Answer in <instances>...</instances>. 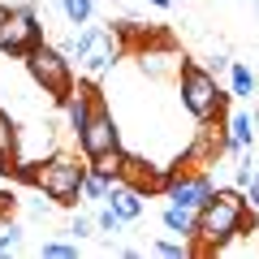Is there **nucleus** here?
<instances>
[{"mask_svg": "<svg viewBox=\"0 0 259 259\" xmlns=\"http://www.w3.org/2000/svg\"><path fill=\"white\" fill-rule=\"evenodd\" d=\"M5 18H9V5H0V26H5Z\"/></svg>", "mask_w": 259, "mask_h": 259, "instance_id": "27", "label": "nucleus"}, {"mask_svg": "<svg viewBox=\"0 0 259 259\" xmlns=\"http://www.w3.org/2000/svg\"><path fill=\"white\" fill-rule=\"evenodd\" d=\"M255 108H238L229 121H225V130H229V147L225 151H233V156H246L250 147H255Z\"/></svg>", "mask_w": 259, "mask_h": 259, "instance_id": "9", "label": "nucleus"}, {"mask_svg": "<svg viewBox=\"0 0 259 259\" xmlns=\"http://www.w3.org/2000/svg\"><path fill=\"white\" fill-rule=\"evenodd\" d=\"M255 74H250V65H242V61H233L229 65V95H238V100H250L255 95Z\"/></svg>", "mask_w": 259, "mask_h": 259, "instance_id": "14", "label": "nucleus"}, {"mask_svg": "<svg viewBox=\"0 0 259 259\" xmlns=\"http://www.w3.org/2000/svg\"><path fill=\"white\" fill-rule=\"evenodd\" d=\"M255 5H259V0H255Z\"/></svg>", "mask_w": 259, "mask_h": 259, "instance_id": "28", "label": "nucleus"}, {"mask_svg": "<svg viewBox=\"0 0 259 259\" xmlns=\"http://www.w3.org/2000/svg\"><path fill=\"white\" fill-rule=\"evenodd\" d=\"M177 95H182V108L194 121L225 117V91H221V82H216V74L207 65L182 61V69H177Z\"/></svg>", "mask_w": 259, "mask_h": 259, "instance_id": "4", "label": "nucleus"}, {"mask_svg": "<svg viewBox=\"0 0 259 259\" xmlns=\"http://www.w3.org/2000/svg\"><path fill=\"white\" fill-rule=\"evenodd\" d=\"M61 13L69 26H87L95 18V0H61Z\"/></svg>", "mask_w": 259, "mask_h": 259, "instance_id": "16", "label": "nucleus"}, {"mask_svg": "<svg viewBox=\"0 0 259 259\" xmlns=\"http://www.w3.org/2000/svg\"><path fill=\"white\" fill-rule=\"evenodd\" d=\"M112 186H117V182H108V177H100V173H91V168H87V177H82V199H91V203H104Z\"/></svg>", "mask_w": 259, "mask_h": 259, "instance_id": "17", "label": "nucleus"}, {"mask_svg": "<svg viewBox=\"0 0 259 259\" xmlns=\"http://www.w3.org/2000/svg\"><path fill=\"white\" fill-rule=\"evenodd\" d=\"M147 5H156V9H168V5H173V0H147Z\"/></svg>", "mask_w": 259, "mask_h": 259, "instance_id": "26", "label": "nucleus"}, {"mask_svg": "<svg viewBox=\"0 0 259 259\" xmlns=\"http://www.w3.org/2000/svg\"><path fill=\"white\" fill-rule=\"evenodd\" d=\"M212 194H216V186H212V177H207V173L186 168V164H173V177H168V186H164V199H168V203H182V207H194V212H199Z\"/></svg>", "mask_w": 259, "mask_h": 259, "instance_id": "8", "label": "nucleus"}, {"mask_svg": "<svg viewBox=\"0 0 259 259\" xmlns=\"http://www.w3.org/2000/svg\"><path fill=\"white\" fill-rule=\"evenodd\" d=\"M160 221H164V229H168V233H182V238H194V233H199V212H194V207L164 203Z\"/></svg>", "mask_w": 259, "mask_h": 259, "instance_id": "12", "label": "nucleus"}, {"mask_svg": "<svg viewBox=\"0 0 259 259\" xmlns=\"http://www.w3.org/2000/svg\"><path fill=\"white\" fill-rule=\"evenodd\" d=\"M229 65H233L229 56H212V61H207V69H212V74L221 78V74H229Z\"/></svg>", "mask_w": 259, "mask_h": 259, "instance_id": "24", "label": "nucleus"}, {"mask_svg": "<svg viewBox=\"0 0 259 259\" xmlns=\"http://www.w3.org/2000/svg\"><path fill=\"white\" fill-rule=\"evenodd\" d=\"M242 233H255V207L246 203V190L242 186H225L199 207V250H221L225 242L242 238Z\"/></svg>", "mask_w": 259, "mask_h": 259, "instance_id": "1", "label": "nucleus"}, {"mask_svg": "<svg viewBox=\"0 0 259 259\" xmlns=\"http://www.w3.org/2000/svg\"><path fill=\"white\" fill-rule=\"evenodd\" d=\"M26 74L35 78V87L44 95H52L56 104H65L74 95V56L65 48H52V44H39L35 52L26 56Z\"/></svg>", "mask_w": 259, "mask_h": 259, "instance_id": "5", "label": "nucleus"}, {"mask_svg": "<svg viewBox=\"0 0 259 259\" xmlns=\"http://www.w3.org/2000/svg\"><path fill=\"white\" fill-rule=\"evenodd\" d=\"M108 203L117 207V212L125 216V225H130V221H139V216H143V190H139V186H130V182H117L108 190Z\"/></svg>", "mask_w": 259, "mask_h": 259, "instance_id": "11", "label": "nucleus"}, {"mask_svg": "<svg viewBox=\"0 0 259 259\" xmlns=\"http://www.w3.org/2000/svg\"><path fill=\"white\" fill-rule=\"evenodd\" d=\"M156 255H164V259H182V255H190V246H186V242H156Z\"/></svg>", "mask_w": 259, "mask_h": 259, "instance_id": "22", "label": "nucleus"}, {"mask_svg": "<svg viewBox=\"0 0 259 259\" xmlns=\"http://www.w3.org/2000/svg\"><path fill=\"white\" fill-rule=\"evenodd\" d=\"M0 212H13V194L9 190H0Z\"/></svg>", "mask_w": 259, "mask_h": 259, "instance_id": "25", "label": "nucleus"}, {"mask_svg": "<svg viewBox=\"0 0 259 259\" xmlns=\"http://www.w3.org/2000/svg\"><path fill=\"white\" fill-rule=\"evenodd\" d=\"M95 225H100V233H121V229H125V216H121L117 207L104 199V207H100V216H95Z\"/></svg>", "mask_w": 259, "mask_h": 259, "instance_id": "20", "label": "nucleus"}, {"mask_svg": "<svg viewBox=\"0 0 259 259\" xmlns=\"http://www.w3.org/2000/svg\"><path fill=\"white\" fill-rule=\"evenodd\" d=\"M61 48L69 56H78L82 74L100 78V74H108L112 65L121 61V52H125V26H112V22L108 26H87V30H78V35H69Z\"/></svg>", "mask_w": 259, "mask_h": 259, "instance_id": "3", "label": "nucleus"}, {"mask_svg": "<svg viewBox=\"0 0 259 259\" xmlns=\"http://www.w3.org/2000/svg\"><path fill=\"white\" fill-rule=\"evenodd\" d=\"M39 255L44 259H78V238L65 242V238H48L44 246H39Z\"/></svg>", "mask_w": 259, "mask_h": 259, "instance_id": "18", "label": "nucleus"}, {"mask_svg": "<svg viewBox=\"0 0 259 259\" xmlns=\"http://www.w3.org/2000/svg\"><path fill=\"white\" fill-rule=\"evenodd\" d=\"M121 164H125V151H121V147H112V151H104V156L87 160V168L100 173V177H108V182H121Z\"/></svg>", "mask_w": 259, "mask_h": 259, "instance_id": "13", "label": "nucleus"}, {"mask_svg": "<svg viewBox=\"0 0 259 259\" xmlns=\"http://www.w3.org/2000/svg\"><path fill=\"white\" fill-rule=\"evenodd\" d=\"M95 104H100V95H95L91 87H74V95L65 100V121H69V130H74V139H78V130L91 121Z\"/></svg>", "mask_w": 259, "mask_h": 259, "instance_id": "10", "label": "nucleus"}, {"mask_svg": "<svg viewBox=\"0 0 259 259\" xmlns=\"http://www.w3.org/2000/svg\"><path fill=\"white\" fill-rule=\"evenodd\" d=\"M246 203H250V207L259 212V173H255V177L246 182Z\"/></svg>", "mask_w": 259, "mask_h": 259, "instance_id": "23", "label": "nucleus"}, {"mask_svg": "<svg viewBox=\"0 0 259 259\" xmlns=\"http://www.w3.org/2000/svg\"><path fill=\"white\" fill-rule=\"evenodd\" d=\"M18 177L26 186H35L39 194H48L56 207H74L82 199V177H87V164H78L74 156L65 151H52L44 160H22Z\"/></svg>", "mask_w": 259, "mask_h": 259, "instance_id": "2", "label": "nucleus"}, {"mask_svg": "<svg viewBox=\"0 0 259 259\" xmlns=\"http://www.w3.org/2000/svg\"><path fill=\"white\" fill-rule=\"evenodd\" d=\"M39 44H44L39 13L30 9V5L9 9V18H5V26H0V56H9V61H26Z\"/></svg>", "mask_w": 259, "mask_h": 259, "instance_id": "6", "label": "nucleus"}, {"mask_svg": "<svg viewBox=\"0 0 259 259\" xmlns=\"http://www.w3.org/2000/svg\"><path fill=\"white\" fill-rule=\"evenodd\" d=\"M13 250H22V225L9 212H0V259L13 255Z\"/></svg>", "mask_w": 259, "mask_h": 259, "instance_id": "15", "label": "nucleus"}, {"mask_svg": "<svg viewBox=\"0 0 259 259\" xmlns=\"http://www.w3.org/2000/svg\"><path fill=\"white\" fill-rule=\"evenodd\" d=\"M112 147H121V130H117V121H112V108L100 100L95 112H91V121L78 130V151H82L87 160H95V156H104V151H112Z\"/></svg>", "mask_w": 259, "mask_h": 259, "instance_id": "7", "label": "nucleus"}, {"mask_svg": "<svg viewBox=\"0 0 259 259\" xmlns=\"http://www.w3.org/2000/svg\"><path fill=\"white\" fill-rule=\"evenodd\" d=\"M0 156H18V125L9 121L5 108H0Z\"/></svg>", "mask_w": 259, "mask_h": 259, "instance_id": "19", "label": "nucleus"}, {"mask_svg": "<svg viewBox=\"0 0 259 259\" xmlns=\"http://www.w3.org/2000/svg\"><path fill=\"white\" fill-rule=\"evenodd\" d=\"M95 229H100V225H95L91 216H82V212L69 221V238H78V242H82V238H95Z\"/></svg>", "mask_w": 259, "mask_h": 259, "instance_id": "21", "label": "nucleus"}]
</instances>
